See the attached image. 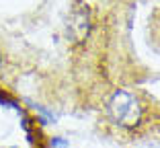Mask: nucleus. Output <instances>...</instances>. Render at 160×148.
<instances>
[{
    "label": "nucleus",
    "instance_id": "nucleus-1",
    "mask_svg": "<svg viewBox=\"0 0 160 148\" xmlns=\"http://www.w3.org/2000/svg\"><path fill=\"white\" fill-rule=\"evenodd\" d=\"M107 111L111 115V120L117 125L123 128H133L140 124L142 120V107L140 101L136 99V95H132L129 91H117L107 105Z\"/></svg>",
    "mask_w": 160,
    "mask_h": 148
},
{
    "label": "nucleus",
    "instance_id": "nucleus-2",
    "mask_svg": "<svg viewBox=\"0 0 160 148\" xmlns=\"http://www.w3.org/2000/svg\"><path fill=\"white\" fill-rule=\"evenodd\" d=\"M78 27H80V37H84L88 33V10H74L70 21V31L76 33Z\"/></svg>",
    "mask_w": 160,
    "mask_h": 148
},
{
    "label": "nucleus",
    "instance_id": "nucleus-3",
    "mask_svg": "<svg viewBox=\"0 0 160 148\" xmlns=\"http://www.w3.org/2000/svg\"><path fill=\"white\" fill-rule=\"evenodd\" d=\"M52 144H53V146H60V148H66V146H68V144L64 142L62 138H53V140H52Z\"/></svg>",
    "mask_w": 160,
    "mask_h": 148
},
{
    "label": "nucleus",
    "instance_id": "nucleus-4",
    "mask_svg": "<svg viewBox=\"0 0 160 148\" xmlns=\"http://www.w3.org/2000/svg\"><path fill=\"white\" fill-rule=\"evenodd\" d=\"M0 68H2V56H0Z\"/></svg>",
    "mask_w": 160,
    "mask_h": 148
}]
</instances>
